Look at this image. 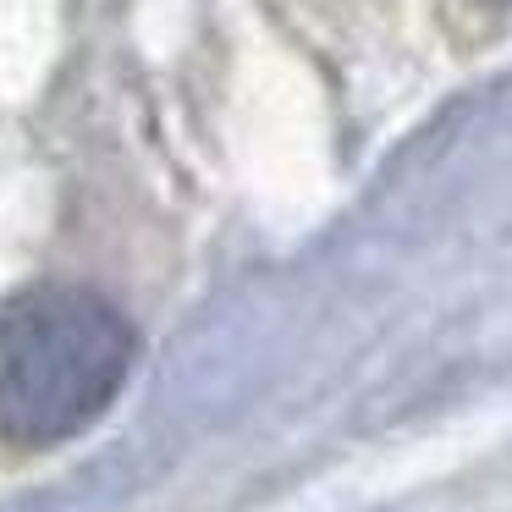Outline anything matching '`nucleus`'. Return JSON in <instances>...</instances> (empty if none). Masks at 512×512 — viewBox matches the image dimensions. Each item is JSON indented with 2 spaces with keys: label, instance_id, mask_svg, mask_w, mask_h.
I'll return each mask as SVG.
<instances>
[{
  "label": "nucleus",
  "instance_id": "obj_1",
  "mask_svg": "<svg viewBox=\"0 0 512 512\" xmlns=\"http://www.w3.org/2000/svg\"><path fill=\"white\" fill-rule=\"evenodd\" d=\"M133 325L83 287H34L0 303V435L56 446L89 430L133 369Z\"/></svg>",
  "mask_w": 512,
  "mask_h": 512
}]
</instances>
